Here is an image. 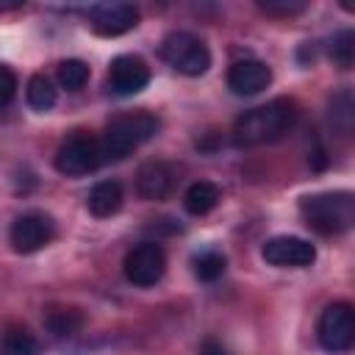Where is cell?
I'll list each match as a JSON object with an SVG mask.
<instances>
[{"mask_svg": "<svg viewBox=\"0 0 355 355\" xmlns=\"http://www.w3.org/2000/svg\"><path fill=\"white\" fill-rule=\"evenodd\" d=\"M225 266H227V261H225V255L216 252V250H205V252L194 255V275H197V280H202V283L219 280V277L225 275Z\"/></svg>", "mask_w": 355, "mask_h": 355, "instance_id": "20", "label": "cell"}, {"mask_svg": "<svg viewBox=\"0 0 355 355\" xmlns=\"http://www.w3.org/2000/svg\"><path fill=\"white\" fill-rule=\"evenodd\" d=\"M122 200H125V194H122L119 180H100V183L92 186L89 197H86V208H89L94 216L103 219V216L116 214V211L122 208Z\"/></svg>", "mask_w": 355, "mask_h": 355, "instance_id": "15", "label": "cell"}, {"mask_svg": "<svg viewBox=\"0 0 355 355\" xmlns=\"http://www.w3.org/2000/svg\"><path fill=\"white\" fill-rule=\"evenodd\" d=\"M266 263L280 269H302L316 261V247L300 236H275L261 247Z\"/></svg>", "mask_w": 355, "mask_h": 355, "instance_id": "8", "label": "cell"}, {"mask_svg": "<svg viewBox=\"0 0 355 355\" xmlns=\"http://www.w3.org/2000/svg\"><path fill=\"white\" fill-rule=\"evenodd\" d=\"M175 186V169L164 161H147L136 172V191L144 200H164Z\"/></svg>", "mask_w": 355, "mask_h": 355, "instance_id": "13", "label": "cell"}, {"mask_svg": "<svg viewBox=\"0 0 355 355\" xmlns=\"http://www.w3.org/2000/svg\"><path fill=\"white\" fill-rule=\"evenodd\" d=\"M300 214L305 225L322 236H338L355 222V194L352 191H322L302 197Z\"/></svg>", "mask_w": 355, "mask_h": 355, "instance_id": "2", "label": "cell"}, {"mask_svg": "<svg viewBox=\"0 0 355 355\" xmlns=\"http://www.w3.org/2000/svg\"><path fill=\"white\" fill-rule=\"evenodd\" d=\"M6 355H39V338L25 324H8L3 333Z\"/></svg>", "mask_w": 355, "mask_h": 355, "instance_id": "17", "label": "cell"}, {"mask_svg": "<svg viewBox=\"0 0 355 355\" xmlns=\"http://www.w3.org/2000/svg\"><path fill=\"white\" fill-rule=\"evenodd\" d=\"M258 8L272 14V17H291V14H300L305 8V0H261Z\"/></svg>", "mask_w": 355, "mask_h": 355, "instance_id": "22", "label": "cell"}, {"mask_svg": "<svg viewBox=\"0 0 355 355\" xmlns=\"http://www.w3.org/2000/svg\"><path fill=\"white\" fill-rule=\"evenodd\" d=\"M272 83V69L258 58H241L227 69V89L239 97L261 94Z\"/></svg>", "mask_w": 355, "mask_h": 355, "instance_id": "12", "label": "cell"}, {"mask_svg": "<svg viewBox=\"0 0 355 355\" xmlns=\"http://www.w3.org/2000/svg\"><path fill=\"white\" fill-rule=\"evenodd\" d=\"M53 236H55V225L42 211L19 214L14 219V225H11V233H8V239H11L17 252H36L44 244H50Z\"/></svg>", "mask_w": 355, "mask_h": 355, "instance_id": "9", "label": "cell"}, {"mask_svg": "<svg viewBox=\"0 0 355 355\" xmlns=\"http://www.w3.org/2000/svg\"><path fill=\"white\" fill-rule=\"evenodd\" d=\"M25 100L33 111H50L55 105V86L47 75H33L25 86Z\"/></svg>", "mask_w": 355, "mask_h": 355, "instance_id": "18", "label": "cell"}, {"mask_svg": "<svg viewBox=\"0 0 355 355\" xmlns=\"http://www.w3.org/2000/svg\"><path fill=\"white\" fill-rule=\"evenodd\" d=\"M42 322H44V330L53 338H72L83 327V313L78 308H72V305H50L44 311Z\"/></svg>", "mask_w": 355, "mask_h": 355, "instance_id": "14", "label": "cell"}, {"mask_svg": "<svg viewBox=\"0 0 355 355\" xmlns=\"http://www.w3.org/2000/svg\"><path fill=\"white\" fill-rule=\"evenodd\" d=\"M330 61L341 69H349L352 61H355V33L349 28L338 31L330 42Z\"/></svg>", "mask_w": 355, "mask_h": 355, "instance_id": "21", "label": "cell"}, {"mask_svg": "<svg viewBox=\"0 0 355 355\" xmlns=\"http://www.w3.org/2000/svg\"><path fill=\"white\" fill-rule=\"evenodd\" d=\"M122 269H125V277L133 286H139V288L155 286L166 272V252L155 241H141L133 250H128V255L122 261Z\"/></svg>", "mask_w": 355, "mask_h": 355, "instance_id": "7", "label": "cell"}, {"mask_svg": "<svg viewBox=\"0 0 355 355\" xmlns=\"http://www.w3.org/2000/svg\"><path fill=\"white\" fill-rule=\"evenodd\" d=\"M297 119V105L288 97L269 100L263 105H255L244 111L233 125V141L239 147H258L266 141H275L283 136Z\"/></svg>", "mask_w": 355, "mask_h": 355, "instance_id": "1", "label": "cell"}, {"mask_svg": "<svg viewBox=\"0 0 355 355\" xmlns=\"http://www.w3.org/2000/svg\"><path fill=\"white\" fill-rule=\"evenodd\" d=\"M150 83V67L139 55H116L108 67V89L119 97L139 94Z\"/></svg>", "mask_w": 355, "mask_h": 355, "instance_id": "11", "label": "cell"}, {"mask_svg": "<svg viewBox=\"0 0 355 355\" xmlns=\"http://www.w3.org/2000/svg\"><path fill=\"white\" fill-rule=\"evenodd\" d=\"M161 58L180 75L197 78L211 67V53L205 42L189 31H172L161 42Z\"/></svg>", "mask_w": 355, "mask_h": 355, "instance_id": "4", "label": "cell"}, {"mask_svg": "<svg viewBox=\"0 0 355 355\" xmlns=\"http://www.w3.org/2000/svg\"><path fill=\"white\" fill-rule=\"evenodd\" d=\"M200 355H227V349H225L216 338H205V341L200 344Z\"/></svg>", "mask_w": 355, "mask_h": 355, "instance_id": "24", "label": "cell"}, {"mask_svg": "<svg viewBox=\"0 0 355 355\" xmlns=\"http://www.w3.org/2000/svg\"><path fill=\"white\" fill-rule=\"evenodd\" d=\"M222 194H219V186L211 183V180H197L186 189L183 194V208L191 214V216H205L208 211H214L219 205Z\"/></svg>", "mask_w": 355, "mask_h": 355, "instance_id": "16", "label": "cell"}, {"mask_svg": "<svg viewBox=\"0 0 355 355\" xmlns=\"http://www.w3.org/2000/svg\"><path fill=\"white\" fill-rule=\"evenodd\" d=\"M14 8H22V3H0V11H14Z\"/></svg>", "mask_w": 355, "mask_h": 355, "instance_id": "25", "label": "cell"}, {"mask_svg": "<svg viewBox=\"0 0 355 355\" xmlns=\"http://www.w3.org/2000/svg\"><path fill=\"white\" fill-rule=\"evenodd\" d=\"M316 338L327 352H347L355 344V311L349 302H330L316 324Z\"/></svg>", "mask_w": 355, "mask_h": 355, "instance_id": "6", "label": "cell"}, {"mask_svg": "<svg viewBox=\"0 0 355 355\" xmlns=\"http://www.w3.org/2000/svg\"><path fill=\"white\" fill-rule=\"evenodd\" d=\"M89 25L100 36H122L136 28L139 8L133 3H97L86 11Z\"/></svg>", "mask_w": 355, "mask_h": 355, "instance_id": "10", "label": "cell"}, {"mask_svg": "<svg viewBox=\"0 0 355 355\" xmlns=\"http://www.w3.org/2000/svg\"><path fill=\"white\" fill-rule=\"evenodd\" d=\"M103 164V153H100V139L89 136V133H72L69 139L61 141L58 153H55V169L67 178H78V175H89Z\"/></svg>", "mask_w": 355, "mask_h": 355, "instance_id": "5", "label": "cell"}, {"mask_svg": "<svg viewBox=\"0 0 355 355\" xmlns=\"http://www.w3.org/2000/svg\"><path fill=\"white\" fill-rule=\"evenodd\" d=\"M14 94H17V75L0 64V111L14 100Z\"/></svg>", "mask_w": 355, "mask_h": 355, "instance_id": "23", "label": "cell"}, {"mask_svg": "<svg viewBox=\"0 0 355 355\" xmlns=\"http://www.w3.org/2000/svg\"><path fill=\"white\" fill-rule=\"evenodd\" d=\"M158 130V119L147 111H133V114H122L114 116L100 139V153H103V164L108 161H122L128 158L139 144L150 141Z\"/></svg>", "mask_w": 355, "mask_h": 355, "instance_id": "3", "label": "cell"}, {"mask_svg": "<svg viewBox=\"0 0 355 355\" xmlns=\"http://www.w3.org/2000/svg\"><path fill=\"white\" fill-rule=\"evenodd\" d=\"M55 78H58L61 89H67V92H78V89H83L86 80H89V64L80 61V58H67V61L58 64Z\"/></svg>", "mask_w": 355, "mask_h": 355, "instance_id": "19", "label": "cell"}]
</instances>
